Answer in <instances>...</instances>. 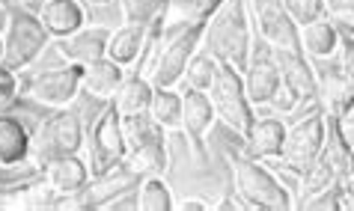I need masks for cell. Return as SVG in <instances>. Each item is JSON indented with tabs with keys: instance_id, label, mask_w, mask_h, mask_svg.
Wrapping results in <instances>:
<instances>
[{
	"instance_id": "obj_1",
	"label": "cell",
	"mask_w": 354,
	"mask_h": 211,
	"mask_svg": "<svg viewBox=\"0 0 354 211\" xmlns=\"http://www.w3.org/2000/svg\"><path fill=\"white\" fill-rule=\"evenodd\" d=\"M203 42L214 59L244 72L253 57V21L248 0H223V6L205 21Z\"/></svg>"
},
{
	"instance_id": "obj_2",
	"label": "cell",
	"mask_w": 354,
	"mask_h": 211,
	"mask_svg": "<svg viewBox=\"0 0 354 211\" xmlns=\"http://www.w3.org/2000/svg\"><path fill=\"white\" fill-rule=\"evenodd\" d=\"M232 182H235V194L244 199L248 208H259V211L295 208L289 187L283 185L259 158H250V155L232 158Z\"/></svg>"
},
{
	"instance_id": "obj_3",
	"label": "cell",
	"mask_w": 354,
	"mask_h": 211,
	"mask_svg": "<svg viewBox=\"0 0 354 211\" xmlns=\"http://www.w3.org/2000/svg\"><path fill=\"white\" fill-rule=\"evenodd\" d=\"M48 39H51V33L39 21V15L27 12V9H12L3 36V66L12 72L33 66L36 57L45 51Z\"/></svg>"
},
{
	"instance_id": "obj_4",
	"label": "cell",
	"mask_w": 354,
	"mask_h": 211,
	"mask_svg": "<svg viewBox=\"0 0 354 211\" xmlns=\"http://www.w3.org/2000/svg\"><path fill=\"white\" fill-rule=\"evenodd\" d=\"M205 24H179L164 39V48L158 54V63L152 68V84L158 89H170L182 84V75L188 63L196 57V48L203 45Z\"/></svg>"
},
{
	"instance_id": "obj_5",
	"label": "cell",
	"mask_w": 354,
	"mask_h": 211,
	"mask_svg": "<svg viewBox=\"0 0 354 211\" xmlns=\"http://www.w3.org/2000/svg\"><path fill=\"white\" fill-rule=\"evenodd\" d=\"M209 98L214 110H218V119H223L235 134H244L250 128L253 104L248 98V89H244V75L235 66L221 63L218 77H214V84L209 89Z\"/></svg>"
},
{
	"instance_id": "obj_6",
	"label": "cell",
	"mask_w": 354,
	"mask_h": 211,
	"mask_svg": "<svg viewBox=\"0 0 354 211\" xmlns=\"http://www.w3.org/2000/svg\"><path fill=\"white\" fill-rule=\"evenodd\" d=\"M86 146H90V158H86V164H90L93 178L111 173L113 167L125 164L129 146H125L122 116H120V110H116L113 104L104 107L102 113H98L95 125L90 128V143Z\"/></svg>"
},
{
	"instance_id": "obj_7",
	"label": "cell",
	"mask_w": 354,
	"mask_h": 211,
	"mask_svg": "<svg viewBox=\"0 0 354 211\" xmlns=\"http://www.w3.org/2000/svg\"><path fill=\"white\" fill-rule=\"evenodd\" d=\"M84 146V125L77 113L68 110H57L54 116H48L33 134V149L30 155L36 158L39 167H45L51 158L60 155H77Z\"/></svg>"
},
{
	"instance_id": "obj_8",
	"label": "cell",
	"mask_w": 354,
	"mask_h": 211,
	"mask_svg": "<svg viewBox=\"0 0 354 211\" xmlns=\"http://www.w3.org/2000/svg\"><path fill=\"white\" fill-rule=\"evenodd\" d=\"M324 146H328V119L324 113H310L301 122H295L286 128V143H283V167H289L292 173H304L313 160H316Z\"/></svg>"
},
{
	"instance_id": "obj_9",
	"label": "cell",
	"mask_w": 354,
	"mask_h": 211,
	"mask_svg": "<svg viewBox=\"0 0 354 211\" xmlns=\"http://www.w3.org/2000/svg\"><path fill=\"white\" fill-rule=\"evenodd\" d=\"M257 33L271 51H304L301 27L295 24L283 0H248Z\"/></svg>"
},
{
	"instance_id": "obj_10",
	"label": "cell",
	"mask_w": 354,
	"mask_h": 211,
	"mask_svg": "<svg viewBox=\"0 0 354 211\" xmlns=\"http://www.w3.org/2000/svg\"><path fill=\"white\" fill-rule=\"evenodd\" d=\"M81 89H84V66L68 63V66L48 68V72L36 75L24 86V93L45 107H66L81 95Z\"/></svg>"
},
{
	"instance_id": "obj_11",
	"label": "cell",
	"mask_w": 354,
	"mask_h": 211,
	"mask_svg": "<svg viewBox=\"0 0 354 211\" xmlns=\"http://www.w3.org/2000/svg\"><path fill=\"white\" fill-rule=\"evenodd\" d=\"M182 131L188 134L191 146H194V155L196 158H205V137H209L214 119H218V110H214L209 93H200V89H185L182 93Z\"/></svg>"
},
{
	"instance_id": "obj_12",
	"label": "cell",
	"mask_w": 354,
	"mask_h": 211,
	"mask_svg": "<svg viewBox=\"0 0 354 211\" xmlns=\"http://www.w3.org/2000/svg\"><path fill=\"white\" fill-rule=\"evenodd\" d=\"M137 185H140V176H137L129 164H120V167H113L111 173L95 176L93 182L81 190V196H84L86 208H111L120 196L137 190Z\"/></svg>"
},
{
	"instance_id": "obj_13",
	"label": "cell",
	"mask_w": 354,
	"mask_h": 211,
	"mask_svg": "<svg viewBox=\"0 0 354 211\" xmlns=\"http://www.w3.org/2000/svg\"><path fill=\"white\" fill-rule=\"evenodd\" d=\"M274 59L280 66L283 86L298 98V102H313L319 98V75L310 66V59L304 51H274Z\"/></svg>"
},
{
	"instance_id": "obj_14",
	"label": "cell",
	"mask_w": 354,
	"mask_h": 211,
	"mask_svg": "<svg viewBox=\"0 0 354 211\" xmlns=\"http://www.w3.org/2000/svg\"><path fill=\"white\" fill-rule=\"evenodd\" d=\"M244 89H248V98L253 107H262V104H271L277 89L283 86V75H280V66L271 54H257L250 57L248 68H244Z\"/></svg>"
},
{
	"instance_id": "obj_15",
	"label": "cell",
	"mask_w": 354,
	"mask_h": 211,
	"mask_svg": "<svg viewBox=\"0 0 354 211\" xmlns=\"http://www.w3.org/2000/svg\"><path fill=\"white\" fill-rule=\"evenodd\" d=\"M241 137H244V155L259 158V160H280L283 143H286V125L271 116H262V119L253 116L250 128Z\"/></svg>"
},
{
	"instance_id": "obj_16",
	"label": "cell",
	"mask_w": 354,
	"mask_h": 211,
	"mask_svg": "<svg viewBox=\"0 0 354 211\" xmlns=\"http://www.w3.org/2000/svg\"><path fill=\"white\" fill-rule=\"evenodd\" d=\"M45 169V182L51 185L60 196H75L93 182V173H90V164L81 158V155H60V158H51Z\"/></svg>"
},
{
	"instance_id": "obj_17",
	"label": "cell",
	"mask_w": 354,
	"mask_h": 211,
	"mask_svg": "<svg viewBox=\"0 0 354 211\" xmlns=\"http://www.w3.org/2000/svg\"><path fill=\"white\" fill-rule=\"evenodd\" d=\"M107 42H111V30L107 27H81L77 33L60 39V54L68 63L90 66L95 59L107 57Z\"/></svg>"
},
{
	"instance_id": "obj_18",
	"label": "cell",
	"mask_w": 354,
	"mask_h": 211,
	"mask_svg": "<svg viewBox=\"0 0 354 211\" xmlns=\"http://www.w3.org/2000/svg\"><path fill=\"white\" fill-rule=\"evenodd\" d=\"M39 21L54 39H66L86 27V6L81 0H45L39 6Z\"/></svg>"
},
{
	"instance_id": "obj_19",
	"label": "cell",
	"mask_w": 354,
	"mask_h": 211,
	"mask_svg": "<svg viewBox=\"0 0 354 211\" xmlns=\"http://www.w3.org/2000/svg\"><path fill=\"white\" fill-rule=\"evenodd\" d=\"M125 164H129L137 176H167V169H170L167 131H158L155 137L146 140V143L134 146L131 152L125 155Z\"/></svg>"
},
{
	"instance_id": "obj_20",
	"label": "cell",
	"mask_w": 354,
	"mask_h": 211,
	"mask_svg": "<svg viewBox=\"0 0 354 211\" xmlns=\"http://www.w3.org/2000/svg\"><path fill=\"white\" fill-rule=\"evenodd\" d=\"M125 66L113 63V59H95V63L84 66V93L93 98H113L116 89L125 84Z\"/></svg>"
},
{
	"instance_id": "obj_21",
	"label": "cell",
	"mask_w": 354,
	"mask_h": 211,
	"mask_svg": "<svg viewBox=\"0 0 354 211\" xmlns=\"http://www.w3.org/2000/svg\"><path fill=\"white\" fill-rule=\"evenodd\" d=\"M152 95H155L152 77H146V75H129V77H125V84L116 89L113 107L120 110L122 119H129V116H143V113H149Z\"/></svg>"
},
{
	"instance_id": "obj_22",
	"label": "cell",
	"mask_w": 354,
	"mask_h": 211,
	"mask_svg": "<svg viewBox=\"0 0 354 211\" xmlns=\"http://www.w3.org/2000/svg\"><path fill=\"white\" fill-rule=\"evenodd\" d=\"M149 21H125L122 27L111 30V42H107V59L120 66H134L143 51V39Z\"/></svg>"
},
{
	"instance_id": "obj_23",
	"label": "cell",
	"mask_w": 354,
	"mask_h": 211,
	"mask_svg": "<svg viewBox=\"0 0 354 211\" xmlns=\"http://www.w3.org/2000/svg\"><path fill=\"white\" fill-rule=\"evenodd\" d=\"M301 48H304V54L313 59H333V57H339L342 36H339V30L330 24V18H322V21L301 27Z\"/></svg>"
},
{
	"instance_id": "obj_24",
	"label": "cell",
	"mask_w": 354,
	"mask_h": 211,
	"mask_svg": "<svg viewBox=\"0 0 354 211\" xmlns=\"http://www.w3.org/2000/svg\"><path fill=\"white\" fill-rule=\"evenodd\" d=\"M33 137L30 131L12 116L0 113V167H15L30 158Z\"/></svg>"
},
{
	"instance_id": "obj_25",
	"label": "cell",
	"mask_w": 354,
	"mask_h": 211,
	"mask_svg": "<svg viewBox=\"0 0 354 211\" xmlns=\"http://www.w3.org/2000/svg\"><path fill=\"white\" fill-rule=\"evenodd\" d=\"M319 102L333 119L354 107V80L342 72H328L319 77Z\"/></svg>"
},
{
	"instance_id": "obj_26",
	"label": "cell",
	"mask_w": 354,
	"mask_h": 211,
	"mask_svg": "<svg viewBox=\"0 0 354 211\" xmlns=\"http://www.w3.org/2000/svg\"><path fill=\"white\" fill-rule=\"evenodd\" d=\"M134 205L140 211H173L176 199L164 176H143L134 190Z\"/></svg>"
},
{
	"instance_id": "obj_27",
	"label": "cell",
	"mask_w": 354,
	"mask_h": 211,
	"mask_svg": "<svg viewBox=\"0 0 354 211\" xmlns=\"http://www.w3.org/2000/svg\"><path fill=\"white\" fill-rule=\"evenodd\" d=\"M182 93H176V86L170 89H158L155 86V95H152V104H149V116L155 119V125H161L164 131H176L182 128Z\"/></svg>"
},
{
	"instance_id": "obj_28",
	"label": "cell",
	"mask_w": 354,
	"mask_h": 211,
	"mask_svg": "<svg viewBox=\"0 0 354 211\" xmlns=\"http://www.w3.org/2000/svg\"><path fill=\"white\" fill-rule=\"evenodd\" d=\"M223 6V0H170L167 21L173 24H205Z\"/></svg>"
},
{
	"instance_id": "obj_29",
	"label": "cell",
	"mask_w": 354,
	"mask_h": 211,
	"mask_svg": "<svg viewBox=\"0 0 354 211\" xmlns=\"http://www.w3.org/2000/svg\"><path fill=\"white\" fill-rule=\"evenodd\" d=\"M218 68H221V59H214L212 54H196L188 68L182 75V84L185 89H200V93H209L214 77H218Z\"/></svg>"
},
{
	"instance_id": "obj_30",
	"label": "cell",
	"mask_w": 354,
	"mask_h": 211,
	"mask_svg": "<svg viewBox=\"0 0 354 211\" xmlns=\"http://www.w3.org/2000/svg\"><path fill=\"white\" fill-rule=\"evenodd\" d=\"M57 190L48 185V182H39V185H24L18 190L15 199H6V205H18V208H54L57 203Z\"/></svg>"
},
{
	"instance_id": "obj_31",
	"label": "cell",
	"mask_w": 354,
	"mask_h": 211,
	"mask_svg": "<svg viewBox=\"0 0 354 211\" xmlns=\"http://www.w3.org/2000/svg\"><path fill=\"white\" fill-rule=\"evenodd\" d=\"M283 3H286L289 15L295 18V24H298V27L322 21V18H330L328 0H283Z\"/></svg>"
},
{
	"instance_id": "obj_32",
	"label": "cell",
	"mask_w": 354,
	"mask_h": 211,
	"mask_svg": "<svg viewBox=\"0 0 354 211\" xmlns=\"http://www.w3.org/2000/svg\"><path fill=\"white\" fill-rule=\"evenodd\" d=\"M18 98V75L0 63V113Z\"/></svg>"
},
{
	"instance_id": "obj_33",
	"label": "cell",
	"mask_w": 354,
	"mask_h": 211,
	"mask_svg": "<svg viewBox=\"0 0 354 211\" xmlns=\"http://www.w3.org/2000/svg\"><path fill=\"white\" fill-rule=\"evenodd\" d=\"M330 24L339 30L342 39H354V3H342L330 9Z\"/></svg>"
},
{
	"instance_id": "obj_34",
	"label": "cell",
	"mask_w": 354,
	"mask_h": 211,
	"mask_svg": "<svg viewBox=\"0 0 354 211\" xmlns=\"http://www.w3.org/2000/svg\"><path fill=\"white\" fill-rule=\"evenodd\" d=\"M330 119H333V116H330ZM333 128H337L342 146H346V152H348V146L354 143V107L348 110V113H342V116L333 119Z\"/></svg>"
},
{
	"instance_id": "obj_35",
	"label": "cell",
	"mask_w": 354,
	"mask_h": 211,
	"mask_svg": "<svg viewBox=\"0 0 354 211\" xmlns=\"http://www.w3.org/2000/svg\"><path fill=\"white\" fill-rule=\"evenodd\" d=\"M339 72L354 80V39H342V48H339Z\"/></svg>"
},
{
	"instance_id": "obj_36",
	"label": "cell",
	"mask_w": 354,
	"mask_h": 211,
	"mask_svg": "<svg viewBox=\"0 0 354 211\" xmlns=\"http://www.w3.org/2000/svg\"><path fill=\"white\" fill-rule=\"evenodd\" d=\"M271 104L277 107L280 113H289V110H295V107H298L301 102H298V98H295V95L289 93L286 86H280V89H277V95H274V102H271Z\"/></svg>"
},
{
	"instance_id": "obj_37",
	"label": "cell",
	"mask_w": 354,
	"mask_h": 211,
	"mask_svg": "<svg viewBox=\"0 0 354 211\" xmlns=\"http://www.w3.org/2000/svg\"><path fill=\"white\" fill-rule=\"evenodd\" d=\"M212 203H205V199H196V196H185L182 203H176L173 211H209Z\"/></svg>"
},
{
	"instance_id": "obj_38",
	"label": "cell",
	"mask_w": 354,
	"mask_h": 211,
	"mask_svg": "<svg viewBox=\"0 0 354 211\" xmlns=\"http://www.w3.org/2000/svg\"><path fill=\"white\" fill-rule=\"evenodd\" d=\"M81 3H84L86 9H104V6H111L113 0H81Z\"/></svg>"
},
{
	"instance_id": "obj_39",
	"label": "cell",
	"mask_w": 354,
	"mask_h": 211,
	"mask_svg": "<svg viewBox=\"0 0 354 211\" xmlns=\"http://www.w3.org/2000/svg\"><path fill=\"white\" fill-rule=\"evenodd\" d=\"M348 173H354V143L348 146Z\"/></svg>"
},
{
	"instance_id": "obj_40",
	"label": "cell",
	"mask_w": 354,
	"mask_h": 211,
	"mask_svg": "<svg viewBox=\"0 0 354 211\" xmlns=\"http://www.w3.org/2000/svg\"><path fill=\"white\" fill-rule=\"evenodd\" d=\"M9 178H12V173H3V169H0V182H9Z\"/></svg>"
},
{
	"instance_id": "obj_41",
	"label": "cell",
	"mask_w": 354,
	"mask_h": 211,
	"mask_svg": "<svg viewBox=\"0 0 354 211\" xmlns=\"http://www.w3.org/2000/svg\"><path fill=\"white\" fill-rule=\"evenodd\" d=\"M0 63H3V36H0Z\"/></svg>"
},
{
	"instance_id": "obj_42",
	"label": "cell",
	"mask_w": 354,
	"mask_h": 211,
	"mask_svg": "<svg viewBox=\"0 0 354 211\" xmlns=\"http://www.w3.org/2000/svg\"><path fill=\"white\" fill-rule=\"evenodd\" d=\"M9 3H15V0H0V6H9Z\"/></svg>"
}]
</instances>
